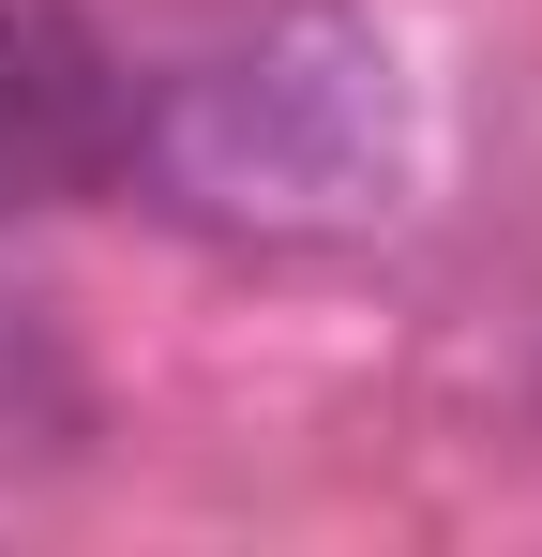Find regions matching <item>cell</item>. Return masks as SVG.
Listing matches in <instances>:
<instances>
[{
	"label": "cell",
	"instance_id": "obj_2",
	"mask_svg": "<svg viewBox=\"0 0 542 557\" xmlns=\"http://www.w3.org/2000/svg\"><path fill=\"white\" fill-rule=\"evenodd\" d=\"M136 61L106 46L90 0H0V226L121 182Z\"/></svg>",
	"mask_w": 542,
	"mask_h": 557
},
{
	"label": "cell",
	"instance_id": "obj_1",
	"mask_svg": "<svg viewBox=\"0 0 542 557\" xmlns=\"http://www.w3.org/2000/svg\"><path fill=\"white\" fill-rule=\"evenodd\" d=\"M121 182L196 242H377L422 196V76L361 0H242L136 76Z\"/></svg>",
	"mask_w": 542,
	"mask_h": 557
}]
</instances>
